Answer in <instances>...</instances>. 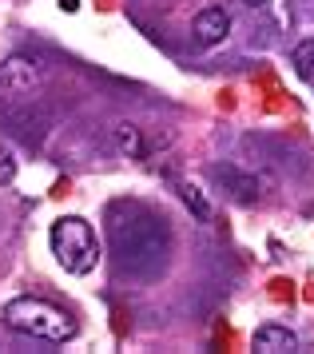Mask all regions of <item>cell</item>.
Masks as SVG:
<instances>
[{"label":"cell","mask_w":314,"mask_h":354,"mask_svg":"<svg viewBox=\"0 0 314 354\" xmlns=\"http://www.w3.org/2000/svg\"><path fill=\"white\" fill-rule=\"evenodd\" d=\"M111 243L120 267L131 274H156L167 263V227L159 215H151L140 203H120L111 207Z\"/></svg>","instance_id":"obj_1"},{"label":"cell","mask_w":314,"mask_h":354,"mask_svg":"<svg viewBox=\"0 0 314 354\" xmlns=\"http://www.w3.org/2000/svg\"><path fill=\"white\" fill-rule=\"evenodd\" d=\"M4 322L12 326L16 335L40 338V342H68L80 330L68 310H60L48 299H32V295H20V299H12L4 306Z\"/></svg>","instance_id":"obj_2"},{"label":"cell","mask_w":314,"mask_h":354,"mask_svg":"<svg viewBox=\"0 0 314 354\" xmlns=\"http://www.w3.org/2000/svg\"><path fill=\"white\" fill-rule=\"evenodd\" d=\"M48 243H52V255L68 274H92L95 263H100V239H95V227L80 215H64L52 223L48 231Z\"/></svg>","instance_id":"obj_3"},{"label":"cell","mask_w":314,"mask_h":354,"mask_svg":"<svg viewBox=\"0 0 314 354\" xmlns=\"http://www.w3.org/2000/svg\"><path fill=\"white\" fill-rule=\"evenodd\" d=\"M36 84H40V60L36 56L16 52V56H8L0 64V88L4 92H32Z\"/></svg>","instance_id":"obj_4"},{"label":"cell","mask_w":314,"mask_h":354,"mask_svg":"<svg viewBox=\"0 0 314 354\" xmlns=\"http://www.w3.org/2000/svg\"><path fill=\"white\" fill-rule=\"evenodd\" d=\"M227 36H231V12H227V8L211 4V8H203V12L195 17V40H199L203 48H215Z\"/></svg>","instance_id":"obj_5"},{"label":"cell","mask_w":314,"mask_h":354,"mask_svg":"<svg viewBox=\"0 0 314 354\" xmlns=\"http://www.w3.org/2000/svg\"><path fill=\"white\" fill-rule=\"evenodd\" d=\"M255 351L259 354H295L299 351V335L279 326V322H267V326L255 330Z\"/></svg>","instance_id":"obj_6"},{"label":"cell","mask_w":314,"mask_h":354,"mask_svg":"<svg viewBox=\"0 0 314 354\" xmlns=\"http://www.w3.org/2000/svg\"><path fill=\"white\" fill-rule=\"evenodd\" d=\"M116 147H120V151H124L127 160H140L143 156V136H140V128H136V124H116Z\"/></svg>","instance_id":"obj_7"},{"label":"cell","mask_w":314,"mask_h":354,"mask_svg":"<svg viewBox=\"0 0 314 354\" xmlns=\"http://www.w3.org/2000/svg\"><path fill=\"white\" fill-rule=\"evenodd\" d=\"M290 64H295V72L314 88V40H302L299 48L290 52Z\"/></svg>","instance_id":"obj_8"},{"label":"cell","mask_w":314,"mask_h":354,"mask_svg":"<svg viewBox=\"0 0 314 354\" xmlns=\"http://www.w3.org/2000/svg\"><path fill=\"white\" fill-rule=\"evenodd\" d=\"M211 176H215V179H227V183L235 187V195H239V199H243V203H247V199H255V179L239 176L235 167H215Z\"/></svg>","instance_id":"obj_9"},{"label":"cell","mask_w":314,"mask_h":354,"mask_svg":"<svg viewBox=\"0 0 314 354\" xmlns=\"http://www.w3.org/2000/svg\"><path fill=\"white\" fill-rule=\"evenodd\" d=\"M183 203H187V207L195 211V219H211V203L203 199V192H199V187L183 183Z\"/></svg>","instance_id":"obj_10"},{"label":"cell","mask_w":314,"mask_h":354,"mask_svg":"<svg viewBox=\"0 0 314 354\" xmlns=\"http://www.w3.org/2000/svg\"><path fill=\"white\" fill-rule=\"evenodd\" d=\"M16 179V151L0 144V183H12Z\"/></svg>","instance_id":"obj_11"},{"label":"cell","mask_w":314,"mask_h":354,"mask_svg":"<svg viewBox=\"0 0 314 354\" xmlns=\"http://www.w3.org/2000/svg\"><path fill=\"white\" fill-rule=\"evenodd\" d=\"M60 8H68V12H76V8H80V0H60Z\"/></svg>","instance_id":"obj_12"},{"label":"cell","mask_w":314,"mask_h":354,"mask_svg":"<svg viewBox=\"0 0 314 354\" xmlns=\"http://www.w3.org/2000/svg\"><path fill=\"white\" fill-rule=\"evenodd\" d=\"M243 4H247V8H263V4H267V0H243Z\"/></svg>","instance_id":"obj_13"}]
</instances>
